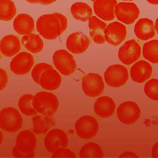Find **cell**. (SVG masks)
I'll return each mask as SVG.
<instances>
[{
	"instance_id": "cell-32",
	"label": "cell",
	"mask_w": 158,
	"mask_h": 158,
	"mask_svg": "<svg viewBox=\"0 0 158 158\" xmlns=\"http://www.w3.org/2000/svg\"><path fill=\"white\" fill-rule=\"evenodd\" d=\"M52 67L50 64L47 63H39L35 65L31 70V74L33 81L36 83L39 84L40 78L43 72L46 70L51 69Z\"/></svg>"
},
{
	"instance_id": "cell-25",
	"label": "cell",
	"mask_w": 158,
	"mask_h": 158,
	"mask_svg": "<svg viewBox=\"0 0 158 158\" xmlns=\"http://www.w3.org/2000/svg\"><path fill=\"white\" fill-rule=\"evenodd\" d=\"M21 43L25 48L32 53H38L43 48L44 43L40 35L30 33L21 38Z\"/></svg>"
},
{
	"instance_id": "cell-20",
	"label": "cell",
	"mask_w": 158,
	"mask_h": 158,
	"mask_svg": "<svg viewBox=\"0 0 158 158\" xmlns=\"http://www.w3.org/2000/svg\"><path fill=\"white\" fill-rule=\"evenodd\" d=\"M115 109V103L112 98L103 96L98 98L94 104L95 114L101 118H107L112 116Z\"/></svg>"
},
{
	"instance_id": "cell-7",
	"label": "cell",
	"mask_w": 158,
	"mask_h": 158,
	"mask_svg": "<svg viewBox=\"0 0 158 158\" xmlns=\"http://www.w3.org/2000/svg\"><path fill=\"white\" fill-rule=\"evenodd\" d=\"M104 76L107 85L114 88H118L124 85L129 77L127 69L120 64L109 66L106 70Z\"/></svg>"
},
{
	"instance_id": "cell-11",
	"label": "cell",
	"mask_w": 158,
	"mask_h": 158,
	"mask_svg": "<svg viewBox=\"0 0 158 158\" xmlns=\"http://www.w3.org/2000/svg\"><path fill=\"white\" fill-rule=\"evenodd\" d=\"M141 56V47L134 39L127 41L118 49V57L125 65H131L135 62Z\"/></svg>"
},
{
	"instance_id": "cell-9",
	"label": "cell",
	"mask_w": 158,
	"mask_h": 158,
	"mask_svg": "<svg viewBox=\"0 0 158 158\" xmlns=\"http://www.w3.org/2000/svg\"><path fill=\"white\" fill-rule=\"evenodd\" d=\"M115 15L123 23L131 25L138 18L139 9L135 3L121 2L115 6Z\"/></svg>"
},
{
	"instance_id": "cell-38",
	"label": "cell",
	"mask_w": 158,
	"mask_h": 158,
	"mask_svg": "<svg viewBox=\"0 0 158 158\" xmlns=\"http://www.w3.org/2000/svg\"><path fill=\"white\" fill-rule=\"evenodd\" d=\"M149 3L153 5H158V0H146Z\"/></svg>"
},
{
	"instance_id": "cell-12",
	"label": "cell",
	"mask_w": 158,
	"mask_h": 158,
	"mask_svg": "<svg viewBox=\"0 0 158 158\" xmlns=\"http://www.w3.org/2000/svg\"><path fill=\"white\" fill-rule=\"evenodd\" d=\"M33 64V56L30 53L23 51L17 54L12 58L9 66L14 74L23 75L30 72Z\"/></svg>"
},
{
	"instance_id": "cell-34",
	"label": "cell",
	"mask_w": 158,
	"mask_h": 158,
	"mask_svg": "<svg viewBox=\"0 0 158 158\" xmlns=\"http://www.w3.org/2000/svg\"><path fill=\"white\" fill-rule=\"evenodd\" d=\"M0 86H1V90H2L6 86L8 81V76L5 70L2 69H0Z\"/></svg>"
},
{
	"instance_id": "cell-42",
	"label": "cell",
	"mask_w": 158,
	"mask_h": 158,
	"mask_svg": "<svg viewBox=\"0 0 158 158\" xmlns=\"http://www.w3.org/2000/svg\"><path fill=\"white\" fill-rule=\"evenodd\" d=\"M91 1L93 2H94L96 0H91Z\"/></svg>"
},
{
	"instance_id": "cell-24",
	"label": "cell",
	"mask_w": 158,
	"mask_h": 158,
	"mask_svg": "<svg viewBox=\"0 0 158 158\" xmlns=\"http://www.w3.org/2000/svg\"><path fill=\"white\" fill-rule=\"evenodd\" d=\"M21 48L20 40L14 35L4 36L0 41V50L6 57H12L17 54Z\"/></svg>"
},
{
	"instance_id": "cell-13",
	"label": "cell",
	"mask_w": 158,
	"mask_h": 158,
	"mask_svg": "<svg viewBox=\"0 0 158 158\" xmlns=\"http://www.w3.org/2000/svg\"><path fill=\"white\" fill-rule=\"evenodd\" d=\"M44 144L46 150L52 153L59 148L67 146L68 137L62 130L53 128L46 133L44 138Z\"/></svg>"
},
{
	"instance_id": "cell-29",
	"label": "cell",
	"mask_w": 158,
	"mask_h": 158,
	"mask_svg": "<svg viewBox=\"0 0 158 158\" xmlns=\"http://www.w3.org/2000/svg\"><path fill=\"white\" fill-rule=\"evenodd\" d=\"M16 6L12 0H0V19L9 21L16 14Z\"/></svg>"
},
{
	"instance_id": "cell-39",
	"label": "cell",
	"mask_w": 158,
	"mask_h": 158,
	"mask_svg": "<svg viewBox=\"0 0 158 158\" xmlns=\"http://www.w3.org/2000/svg\"><path fill=\"white\" fill-rule=\"evenodd\" d=\"M155 29L158 34V17L157 18V19L156 20V22H155Z\"/></svg>"
},
{
	"instance_id": "cell-31",
	"label": "cell",
	"mask_w": 158,
	"mask_h": 158,
	"mask_svg": "<svg viewBox=\"0 0 158 158\" xmlns=\"http://www.w3.org/2000/svg\"><path fill=\"white\" fill-rule=\"evenodd\" d=\"M144 92L146 96L154 101H158V79L149 80L144 86Z\"/></svg>"
},
{
	"instance_id": "cell-19",
	"label": "cell",
	"mask_w": 158,
	"mask_h": 158,
	"mask_svg": "<svg viewBox=\"0 0 158 158\" xmlns=\"http://www.w3.org/2000/svg\"><path fill=\"white\" fill-rule=\"evenodd\" d=\"M107 24L101 20L95 15H92L88 20V27L89 29V35L91 40L97 44L105 43L106 39L104 30Z\"/></svg>"
},
{
	"instance_id": "cell-8",
	"label": "cell",
	"mask_w": 158,
	"mask_h": 158,
	"mask_svg": "<svg viewBox=\"0 0 158 158\" xmlns=\"http://www.w3.org/2000/svg\"><path fill=\"white\" fill-rule=\"evenodd\" d=\"M104 83L102 77L95 73H89L82 79L81 88L84 93L89 97L99 96L104 91Z\"/></svg>"
},
{
	"instance_id": "cell-4",
	"label": "cell",
	"mask_w": 158,
	"mask_h": 158,
	"mask_svg": "<svg viewBox=\"0 0 158 158\" xmlns=\"http://www.w3.org/2000/svg\"><path fill=\"white\" fill-rule=\"evenodd\" d=\"M23 124V118L17 109L7 107L0 112V127L8 133H15L19 131Z\"/></svg>"
},
{
	"instance_id": "cell-21",
	"label": "cell",
	"mask_w": 158,
	"mask_h": 158,
	"mask_svg": "<svg viewBox=\"0 0 158 158\" xmlns=\"http://www.w3.org/2000/svg\"><path fill=\"white\" fill-rule=\"evenodd\" d=\"M61 84V77L56 70L52 67L43 72L40 78L39 84L43 89L47 90H55Z\"/></svg>"
},
{
	"instance_id": "cell-26",
	"label": "cell",
	"mask_w": 158,
	"mask_h": 158,
	"mask_svg": "<svg viewBox=\"0 0 158 158\" xmlns=\"http://www.w3.org/2000/svg\"><path fill=\"white\" fill-rule=\"evenodd\" d=\"M70 12L75 19L81 22L88 20L93 14L90 6L83 2L73 3L70 7Z\"/></svg>"
},
{
	"instance_id": "cell-2",
	"label": "cell",
	"mask_w": 158,
	"mask_h": 158,
	"mask_svg": "<svg viewBox=\"0 0 158 158\" xmlns=\"http://www.w3.org/2000/svg\"><path fill=\"white\" fill-rule=\"evenodd\" d=\"M37 139L35 133L30 130L21 131L17 136L15 144L12 148L14 157H33Z\"/></svg>"
},
{
	"instance_id": "cell-28",
	"label": "cell",
	"mask_w": 158,
	"mask_h": 158,
	"mask_svg": "<svg viewBox=\"0 0 158 158\" xmlns=\"http://www.w3.org/2000/svg\"><path fill=\"white\" fill-rule=\"evenodd\" d=\"M79 157L81 158L102 157L103 151L98 144L89 142L86 143L81 148L79 151Z\"/></svg>"
},
{
	"instance_id": "cell-18",
	"label": "cell",
	"mask_w": 158,
	"mask_h": 158,
	"mask_svg": "<svg viewBox=\"0 0 158 158\" xmlns=\"http://www.w3.org/2000/svg\"><path fill=\"white\" fill-rule=\"evenodd\" d=\"M155 24L148 18L139 19L134 26V33L140 40L146 41L151 39L155 35Z\"/></svg>"
},
{
	"instance_id": "cell-35",
	"label": "cell",
	"mask_w": 158,
	"mask_h": 158,
	"mask_svg": "<svg viewBox=\"0 0 158 158\" xmlns=\"http://www.w3.org/2000/svg\"><path fill=\"white\" fill-rule=\"evenodd\" d=\"M152 157L154 158H158V141L152 146L151 151Z\"/></svg>"
},
{
	"instance_id": "cell-15",
	"label": "cell",
	"mask_w": 158,
	"mask_h": 158,
	"mask_svg": "<svg viewBox=\"0 0 158 158\" xmlns=\"http://www.w3.org/2000/svg\"><path fill=\"white\" fill-rule=\"evenodd\" d=\"M90 44L89 38L81 31L71 33L67 38L66 47L72 53L78 54L86 51Z\"/></svg>"
},
{
	"instance_id": "cell-5",
	"label": "cell",
	"mask_w": 158,
	"mask_h": 158,
	"mask_svg": "<svg viewBox=\"0 0 158 158\" xmlns=\"http://www.w3.org/2000/svg\"><path fill=\"white\" fill-rule=\"evenodd\" d=\"M52 62L56 69L64 76L71 75L77 68L74 57L64 49H59L54 52Z\"/></svg>"
},
{
	"instance_id": "cell-30",
	"label": "cell",
	"mask_w": 158,
	"mask_h": 158,
	"mask_svg": "<svg viewBox=\"0 0 158 158\" xmlns=\"http://www.w3.org/2000/svg\"><path fill=\"white\" fill-rule=\"evenodd\" d=\"M33 96L32 94H26L20 96L19 99V108L25 115L32 116L36 115L38 113L33 106Z\"/></svg>"
},
{
	"instance_id": "cell-16",
	"label": "cell",
	"mask_w": 158,
	"mask_h": 158,
	"mask_svg": "<svg viewBox=\"0 0 158 158\" xmlns=\"http://www.w3.org/2000/svg\"><path fill=\"white\" fill-rule=\"evenodd\" d=\"M116 0H96L93 2V9L95 14L105 21L112 20L115 15Z\"/></svg>"
},
{
	"instance_id": "cell-40",
	"label": "cell",
	"mask_w": 158,
	"mask_h": 158,
	"mask_svg": "<svg viewBox=\"0 0 158 158\" xmlns=\"http://www.w3.org/2000/svg\"><path fill=\"white\" fill-rule=\"evenodd\" d=\"M25 1L30 3H38L37 0H25Z\"/></svg>"
},
{
	"instance_id": "cell-33",
	"label": "cell",
	"mask_w": 158,
	"mask_h": 158,
	"mask_svg": "<svg viewBox=\"0 0 158 158\" xmlns=\"http://www.w3.org/2000/svg\"><path fill=\"white\" fill-rule=\"evenodd\" d=\"M52 157H72L75 158L76 156L73 152L66 147H61L54 151L51 156Z\"/></svg>"
},
{
	"instance_id": "cell-43",
	"label": "cell",
	"mask_w": 158,
	"mask_h": 158,
	"mask_svg": "<svg viewBox=\"0 0 158 158\" xmlns=\"http://www.w3.org/2000/svg\"><path fill=\"white\" fill-rule=\"evenodd\" d=\"M122 1H133V0H122Z\"/></svg>"
},
{
	"instance_id": "cell-6",
	"label": "cell",
	"mask_w": 158,
	"mask_h": 158,
	"mask_svg": "<svg viewBox=\"0 0 158 158\" xmlns=\"http://www.w3.org/2000/svg\"><path fill=\"white\" fill-rule=\"evenodd\" d=\"M99 128L98 120L91 115H83L80 117L75 124V129L77 135L85 139L94 138Z\"/></svg>"
},
{
	"instance_id": "cell-3",
	"label": "cell",
	"mask_w": 158,
	"mask_h": 158,
	"mask_svg": "<svg viewBox=\"0 0 158 158\" xmlns=\"http://www.w3.org/2000/svg\"><path fill=\"white\" fill-rule=\"evenodd\" d=\"M59 101L55 94L47 91H40L35 94L33 106L38 113L53 115L59 107Z\"/></svg>"
},
{
	"instance_id": "cell-1",
	"label": "cell",
	"mask_w": 158,
	"mask_h": 158,
	"mask_svg": "<svg viewBox=\"0 0 158 158\" xmlns=\"http://www.w3.org/2000/svg\"><path fill=\"white\" fill-rule=\"evenodd\" d=\"M67 26L66 17L60 13L54 12L41 15L36 22V31L43 38L52 40L65 31Z\"/></svg>"
},
{
	"instance_id": "cell-23",
	"label": "cell",
	"mask_w": 158,
	"mask_h": 158,
	"mask_svg": "<svg viewBox=\"0 0 158 158\" xmlns=\"http://www.w3.org/2000/svg\"><path fill=\"white\" fill-rule=\"evenodd\" d=\"M13 28L15 31L20 35L29 34L35 30L34 20L28 14H20L13 21Z\"/></svg>"
},
{
	"instance_id": "cell-10",
	"label": "cell",
	"mask_w": 158,
	"mask_h": 158,
	"mask_svg": "<svg viewBox=\"0 0 158 158\" xmlns=\"http://www.w3.org/2000/svg\"><path fill=\"white\" fill-rule=\"evenodd\" d=\"M141 115V110L138 105L133 101L122 102L117 107V116L123 124L131 125L135 123Z\"/></svg>"
},
{
	"instance_id": "cell-36",
	"label": "cell",
	"mask_w": 158,
	"mask_h": 158,
	"mask_svg": "<svg viewBox=\"0 0 158 158\" xmlns=\"http://www.w3.org/2000/svg\"><path fill=\"white\" fill-rule=\"evenodd\" d=\"M119 157H138V156L133 152L130 151H127L122 153Z\"/></svg>"
},
{
	"instance_id": "cell-37",
	"label": "cell",
	"mask_w": 158,
	"mask_h": 158,
	"mask_svg": "<svg viewBox=\"0 0 158 158\" xmlns=\"http://www.w3.org/2000/svg\"><path fill=\"white\" fill-rule=\"evenodd\" d=\"M56 1V0H37L38 3H40L43 5H45V6L51 4L53 2H54Z\"/></svg>"
},
{
	"instance_id": "cell-17",
	"label": "cell",
	"mask_w": 158,
	"mask_h": 158,
	"mask_svg": "<svg viewBox=\"0 0 158 158\" xmlns=\"http://www.w3.org/2000/svg\"><path fill=\"white\" fill-rule=\"evenodd\" d=\"M152 72V66L148 62L141 60L135 63L130 69V77L136 83H141L148 80Z\"/></svg>"
},
{
	"instance_id": "cell-14",
	"label": "cell",
	"mask_w": 158,
	"mask_h": 158,
	"mask_svg": "<svg viewBox=\"0 0 158 158\" xmlns=\"http://www.w3.org/2000/svg\"><path fill=\"white\" fill-rule=\"evenodd\" d=\"M106 41L116 46L120 44L127 36L126 27L119 22H114L107 25L104 30Z\"/></svg>"
},
{
	"instance_id": "cell-41",
	"label": "cell",
	"mask_w": 158,
	"mask_h": 158,
	"mask_svg": "<svg viewBox=\"0 0 158 158\" xmlns=\"http://www.w3.org/2000/svg\"><path fill=\"white\" fill-rule=\"evenodd\" d=\"M2 132H1V143H2Z\"/></svg>"
},
{
	"instance_id": "cell-22",
	"label": "cell",
	"mask_w": 158,
	"mask_h": 158,
	"mask_svg": "<svg viewBox=\"0 0 158 158\" xmlns=\"http://www.w3.org/2000/svg\"><path fill=\"white\" fill-rule=\"evenodd\" d=\"M31 130L36 134H44L56 125V119L52 115H35L31 118Z\"/></svg>"
},
{
	"instance_id": "cell-27",
	"label": "cell",
	"mask_w": 158,
	"mask_h": 158,
	"mask_svg": "<svg viewBox=\"0 0 158 158\" xmlns=\"http://www.w3.org/2000/svg\"><path fill=\"white\" fill-rule=\"evenodd\" d=\"M143 57L152 64H158V40L146 42L143 46Z\"/></svg>"
}]
</instances>
